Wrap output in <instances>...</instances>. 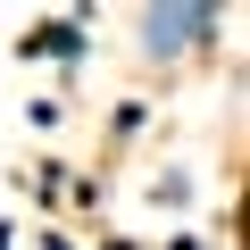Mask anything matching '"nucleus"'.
Returning a JSON list of instances; mask_svg holds the SVG:
<instances>
[{"instance_id":"2","label":"nucleus","mask_w":250,"mask_h":250,"mask_svg":"<svg viewBox=\"0 0 250 250\" xmlns=\"http://www.w3.org/2000/svg\"><path fill=\"white\" fill-rule=\"evenodd\" d=\"M17 59H59V67H83V59H92V17H50V25L17 34Z\"/></svg>"},{"instance_id":"1","label":"nucleus","mask_w":250,"mask_h":250,"mask_svg":"<svg viewBox=\"0 0 250 250\" xmlns=\"http://www.w3.org/2000/svg\"><path fill=\"white\" fill-rule=\"evenodd\" d=\"M217 34H225V9H217V0H159V9L134 17V50L150 67H175L192 50H217Z\"/></svg>"},{"instance_id":"3","label":"nucleus","mask_w":250,"mask_h":250,"mask_svg":"<svg viewBox=\"0 0 250 250\" xmlns=\"http://www.w3.org/2000/svg\"><path fill=\"white\" fill-rule=\"evenodd\" d=\"M150 200H159V208H184V200H192V175H184V167H175V175H159V184H150Z\"/></svg>"},{"instance_id":"4","label":"nucleus","mask_w":250,"mask_h":250,"mask_svg":"<svg viewBox=\"0 0 250 250\" xmlns=\"http://www.w3.org/2000/svg\"><path fill=\"white\" fill-rule=\"evenodd\" d=\"M142 125H150V108H142V100H125V108L108 117V134H117V142H134V134H142Z\"/></svg>"},{"instance_id":"5","label":"nucleus","mask_w":250,"mask_h":250,"mask_svg":"<svg viewBox=\"0 0 250 250\" xmlns=\"http://www.w3.org/2000/svg\"><path fill=\"white\" fill-rule=\"evenodd\" d=\"M34 250H75V242H34Z\"/></svg>"}]
</instances>
